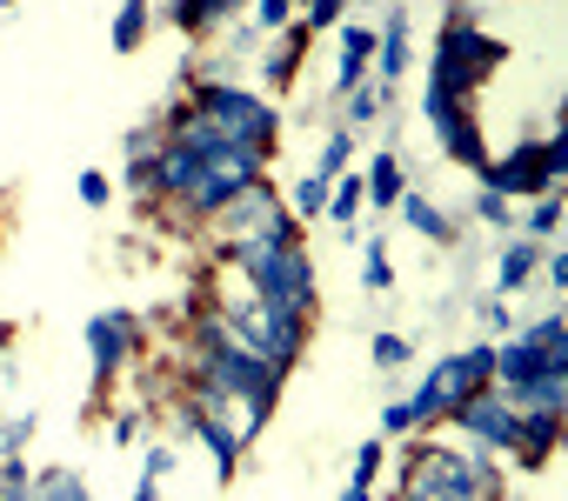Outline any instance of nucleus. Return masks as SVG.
Segmentation results:
<instances>
[{
	"label": "nucleus",
	"mask_w": 568,
	"mask_h": 501,
	"mask_svg": "<svg viewBox=\"0 0 568 501\" xmlns=\"http://www.w3.org/2000/svg\"><path fill=\"white\" fill-rule=\"evenodd\" d=\"M234 268L254 282V295H274V301H308L315 295V268L295 247V234H261V241H234L227 247Z\"/></svg>",
	"instance_id": "f257e3e1"
},
{
	"label": "nucleus",
	"mask_w": 568,
	"mask_h": 501,
	"mask_svg": "<svg viewBox=\"0 0 568 501\" xmlns=\"http://www.w3.org/2000/svg\"><path fill=\"white\" fill-rule=\"evenodd\" d=\"M488 488H495V474H488L481 454H442L435 448V454L415 461L402 494H422V501H488Z\"/></svg>",
	"instance_id": "f03ea898"
},
{
	"label": "nucleus",
	"mask_w": 568,
	"mask_h": 501,
	"mask_svg": "<svg viewBox=\"0 0 568 501\" xmlns=\"http://www.w3.org/2000/svg\"><path fill=\"white\" fill-rule=\"evenodd\" d=\"M194 114L221 134V141H241V147H267L274 134V108L261 94H241V88H201Z\"/></svg>",
	"instance_id": "7ed1b4c3"
},
{
	"label": "nucleus",
	"mask_w": 568,
	"mask_h": 501,
	"mask_svg": "<svg viewBox=\"0 0 568 501\" xmlns=\"http://www.w3.org/2000/svg\"><path fill=\"white\" fill-rule=\"evenodd\" d=\"M495 61H501V41L475 34V28H448V34H442V48H435V81H428V88L462 101V94H468Z\"/></svg>",
	"instance_id": "20e7f679"
},
{
	"label": "nucleus",
	"mask_w": 568,
	"mask_h": 501,
	"mask_svg": "<svg viewBox=\"0 0 568 501\" xmlns=\"http://www.w3.org/2000/svg\"><path fill=\"white\" fill-rule=\"evenodd\" d=\"M261 181V147H221L214 161H201V174H194V187H187V201L201 207V214H221L241 187H254Z\"/></svg>",
	"instance_id": "39448f33"
},
{
	"label": "nucleus",
	"mask_w": 568,
	"mask_h": 501,
	"mask_svg": "<svg viewBox=\"0 0 568 501\" xmlns=\"http://www.w3.org/2000/svg\"><path fill=\"white\" fill-rule=\"evenodd\" d=\"M448 421H462V434H475L481 448H501V454H515V441H521V415H515V401L508 395H468Z\"/></svg>",
	"instance_id": "423d86ee"
},
{
	"label": "nucleus",
	"mask_w": 568,
	"mask_h": 501,
	"mask_svg": "<svg viewBox=\"0 0 568 501\" xmlns=\"http://www.w3.org/2000/svg\"><path fill=\"white\" fill-rule=\"evenodd\" d=\"M221 214H227V227H234L241 241H261V234H295V227H288V214H281V201H274L261 181H254V187H241Z\"/></svg>",
	"instance_id": "0eeeda50"
},
{
	"label": "nucleus",
	"mask_w": 568,
	"mask_h": 501,
	"mask_svg": "<svg viewBox=\"0 0 568 501\" xmlns=\"http://www.w3.org/2000/svg\"><path fill=\"white\" fill-rule=\"evenodd\" d=\"M128 341H134V315L114 308V315H94V321H88V348H94V368H101V375H114V368L128 361Z\"/></svg>",
	"instance_id": "6e6552de"
},
{
	"label": "nucleus",
	"mask_w": 568,
	"mask_h": 501,
	"mask_svg": "<svg viewBox=\"0 0 568 501\" xmlns=\"http://www.w3.org/2000/svg\"><path fill=\"white\" fill-rule=\"evenodd\" d=\"M541 368H548V355H541L535 341H508V348L495 355V381H501V388H521V381H535ZM548 375H561V368H548Z\"/></svg>",
	"instance_id": "1a4fd4ad"
},
{
	"label": "nucleus",
	"mask_w": 568,
	"mask_h": 501,
	"mask_svg": "<svg viewBox=\"0 0 568 501\" xmlns=\"http://www.w3.org/2000/svg\"><path fill=\"white\" fill-rule=\"evenodd\" d=\"M555 441H561V415H521V441H515V454H521L528 468H541Z\"/></svg>",
	"instance_id": "9d476101"
},
{
	"label": "nucleus",
	"mask_w": 568,
	"mask_h": 501,
	"mask_svg": "<svg viewBox=\"0 0 568 501\" xmlns=\"http://www.w3.org/2000/svg\"><path fill=\"white\" fill-rule=\"evenodd\" d=\"M187 421H194V434H201V441L214 448V461H221V474H234V454H241V434H234V428H227L221 415H187Z\"/></svg>",
	"instance_id": "9b49d317"
},
{
	"label": "nucleus",
	"mask_w": 568,
	"mask_h": 501,
	"mask_svg": "<svg viewBox=\"0 0 568 501\" xmlns=\"http://www.w3.org/2000/svg\"><path fill=\"white\" fill-rule=\"evenodd\" d=\"M368 61H375V28H348L342 34V88H355Z\"/></svg>",
	"instance_id": "f8f14e48"
},
{
	"label": "nucleus",
	"mask_w": 568,
	"mask_h": 501,
	"mask_svg": "<svg viewBox=\"0 0 568 501\" xmlns=\"http://www.w3.org/2000/svg\"><path fill=\"white\" fill-rule=\"evenodd\" d=\"M362 187H368V201H375V207H395V201H402V167H395V154H382V161L368 167V181H362Z\"/></svg>",
	"instance_id": "ddd939ff"
},
{
	"label": "nucleus",
	"mask_w": 568,
	"mask_h": 501,
	"mask_svg": "<svg viewBox=\"0 0 568 501\" xmlns=\"http://www.w3.org/2000/svg\"><path fill=\"white\" fill-rule=\"evenodd\" d=\"M395 207L408 214V227H415V234H428V241H448V214H442V207H428L422 194H402Z\"/></svg>",
	"instance_id": "4468645a"
},
{
	"label": "nucleus",
	"mask_w": 568,
	"mask_h": 501,
	"mask_svg": "<svg viewBox=\"0 0 568 501\" xmlns=\"http://www.w3.org/2000/svg\"><path fill=\"white\" fill-rule=\"evenodd\" d=\"M141 34H148V0H128V8L114 14V48H121V54H134V48H141Z\"/></svg>",
	"instance_id": "2eb2a0df"
},
{
	"label": "nucleus",
	"mask_w": 568,
	"mask_h": 501,
	"mask_svg": "<svg viewBox=\"0 0 568 501\" xmlns=\"http://www.w3.org/2000/svg\"><path fill=\"white\" fill-rule=\"evenodd\" d=\"M535 255H541V247H535V241H515V247H508V255H501V275H495V282H501V288H521V282L535 275Z\"/></svg>",
	"instance_id": "dca6fc26"
},
{
	"label": "nucleus",
	"mask_w": 568,
	"mask_h": 501,
	"mask_svg": "<svg viewBox=\"0 0 568 501\" xmlns=\"http://www.w3.org/2000/svg\"><path fill=\"white\" fill-rule=\"evenodd\" d=\"M362 201H368V187H362V174H348L335 194H328V214L342 221V227H355V214H362Z\"/></svg>",
	"instance_id": "f3484780"
},
{
	"label": "nucleus",
	"mask_w": 568,
	"mask_h": 501,
	"mask_svg": "<svg viewBox=\"0 0 568 501\" xmlns=\"http://www.w3.org/2000/svg\"><path fill=\"white\" fill-rule=\"evenodd\" d=\"M34 501H88V488H81L68 468H54V474H41V481H34Z\"/></svg>",
	"instance_id": "a211bd4d"
},
{
	"label": "nucleus",
	"mask_w": 568,
	"mask_h": 501,
	"mask_svg": "<svg viewBox=\"0 0 568 501\" xmlns=\"http://www.w3.org/2000/svg\"><path fill=\"white\" fill-rule=\"evenodd\" d=\"M295 214H328V181H322V174H308V181L295 187Z\"/></svg>",
	"instance_id": "6ab92c4d"
},
{
	"label": "nucleus",
	"mask_w": 568,
	"mask_h": 501,
	"mask_svg": "<svg viewBox=\"0 0 568 501\" xmlns=\"http://www.w3.org/2000/svg\"><path fill=\"white\" fill-rule=\"evenodd\" d=\"M375 114H382V94H375V88H355V94H348V121L362 127V121H375Z\"/></svg>",
	"instance_id": "aec40b11"
},
{
	"label": "nucleus",
	"mask_w": 568,
	"mask_h": 501,
	"mask_svg": "<svg viewBox=\"0 0 568 501\" xmlns=\"http://www.w3.org/2000/svg\"><path fill=\"white\" fill-rule=\"evenodd\" d=\"M348 147H355V141H348V134H335V141L322 147V167H315V174H322V181H328V174H342V167H348Z\"/></svg>",
	"instance_id": "412c9836"
},
{
	"label": "nucleus",
	"mask_w": 568,
	"mask_h": 501,
	"mask_svg": "<svg viewBox=\"0 0 568 501\" xmlns=\"http://www.w3.org/2000/svg\"><path fill=\"white\" fill-rule=\"evenodd\" d=\"M408 361V341L402 335H375V368H402Z\"/></svg>",
	"instance_id": "4be33fe9"
},
{
	"label": "nucleus",
	"mask_w": 568,
	"mask_h": 501,
	"mask_svg": "<svg viewBox=\"0 0 568 501\" xmlns=\"http://www.w3.org/2000/svg\"><path fill=\"white\" fill-rule=\"evenodd\" d=\"M555 221H561V201H535V214H528V234H555Z\"/></svg>",
	"instance_id": "5701e85b"
},
{
	"label": "nucleus",
	"mask_w": 568,
	"mask_h": 501,
	"mask_svg": "<svg viewBox=\"0 0 568 501\" xmlns=\"http://www.w3.org/2000/svg\"><path fill=\"white\" fill-rule=\"evenodd\" d=\"M375 468H382V441H368V448L355 454V488H368V481H375Z\"/></svg>",
	"instance_id": "b1692460"
},
{
	"label": "nucleus",
	"mask_w": 568,
	"mask_h": 501,
	"mask_svg": "<svg viewBox=\"0 0 568 501\" xmlns=\"http://www.w3.org/2000/svg\"><path fill=\"white\" fill-rule=\"evenodd\" d=\"M342 8H348V0H308V28H328V21H342Z\"/></svg>",
	"instance_id": "393cba45"
},
{
	"label": "nucleus",
	"mask_w": 568,
	"mask_h": 501,
	"mask_svg": "<svg viewBox=\"0 0 568 501\" xmlns=\"http://www.w3.org/2000/svg\"><path fill=\"white\" fill-rule=\"evenodd\" d=\"M108 194H114V187H108V174H81V201H88V207H101Z\"/></svg>",
	"instance_id": "a878e982"
},
{
	"label": "nucleus",
	"mask_w": 568,
	"mask_h": 501,
	"mask_svg": "<svg viewBox=\"0 0 568 501\" xmlns=\"http://www.w3.org/2000/svg\"><path fill=\"white\" fill-rule=\"evenodd\" d=\"M382 428H388V434H408V428H415V421H408V401H395V408L382 415Z\"/></svg>",
	"instance_id": "bb28decb"
},
{
	"label": "nucleus",
	"mask_w": 568,
	"mask_h": 501,
	"mask_svg": "<svg viewBox=\"0 0 568 501\" xmlns=\"http://www.w3.org/2000/svg\"><path fill=\"white\" fill-rule=\"evenodd\" d=\"M368 288H388V262H382V247H368Z\"/></svg>",
	"instance_id": "cd10ccee"
},
{
	"label": "nucleus",
	"mask_w": 568,
	"mask_h": 501,
	"mask_svg": "<svg viewBox=\"0 0 568 501\" xmlns=\"http://www.w3.org/2000/svg\"><path fill=\"white\" fill-rule=\"evenodd\" d=\"M288 21V0H261V28H281Z\"/></svg>",
	"instance_id": "c85d7f7f"
},
{
	"label": "nucleus",
	"mask_w": 568,
	"mask_h": 501,
	"mask_svg": "<svg viewBox=\"0 0 568 501\" xmlns=\"http://www.w3.org/2000/svg\"><path fill=\"white\" fill-rule=\"evenodd\" d=\"M481 221H495V227H501V221H508V201H501V194H481Z\"/></svg>",
	"instance_id": "c756f323"
},
{
	"label": "nucleus",
	"mask_w": 568,
	"mask_h": 501,
	"mask_svg": "<svg viewBox=\"0 0 568 501\" xmlns=\"http://www.w3.org/2000/svg\"><path fill=\"white\" fill-rule=\"evenodd\" d=\"M342 501H368V488H348V494H342Z\"/></svg>",
	"instance_id": "7c9ffc66"
},
{
	"label": "nucleus",
	"mask_w": 568,
	"mask_h": 501,
	"mask_svg": "<svg viewBox=\"0 0 568 501\" xmlns=\"http://www.w3.org/2000/svg\"><path fill=\"white\" fill-rule=\"evenodd\" d=\"M402 501H422V494H402Z\"/></svg>",
	"instance_id": "2f4dec72"
},
{
	"label": "nucleus",
	"mask_w": 568,
	"mask_h": 501,
	"mask_svg": "<svg viewBox=\"0 0 568 501\" xmlns=\"http://www.w3.org/2000/svg\"><path fill=\"white\" fill-rule=\"evenodd\" d=\"M0 8H14V0H0Z\"/></svg>",
	"instance_id": "473e14b6"
}]
</instances>
